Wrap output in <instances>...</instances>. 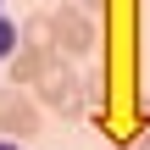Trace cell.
<instances>
[{
    "instance_id": "6da1fadb",
    "label": "cell",
    "mask_w": 150,
    "mask_h": 150,
    "mask_svg": "<svg viewBox=\"0 0 150 150\" xmlns=\"http://www.w3.org/2000/svg\"><path fill=\"white\" fill-rule=\"evenodd\" d=\"M33 100H39L45 111H56V117H78V111L89 106V89H83V78L56 56V61L45 67V78L33 83Z\"/></svg>"
},
{
    "instance_id": "7a4b0ae2",
    "label": "cell",
    "mask_w": 150,
    "mask_h": 150,
    "mask_svg": "<svg viewBox=\"0 0 150 150\" xmlns=\"http://www.w3.org/2000/svg\"><path fill=\"white\" fill-rule=\"evenodd\" d=\"M0 134H6V139H22V145L39 134V100H33L28 89L0 83Z\"/></svg>"
},
{
    "instance_id": "3957f363",
    "label": "cell",
    "mask_w": 150,
    "mask_h": 150,
    "mask_svg": "<svg viewBox=\"0 0 150 150\" xmlns=\"http://www.w3.org/2000/svg\"><path fill=\"white\" fill-rule=\"evenodd\" d=\"M50 28H56V56H89V50H95V22H89V11L61 6V11H50Z\"/></svg>"
},
{
    "instance_id": "277c9868",
    "label": "cell",
    "mask_w": 150,
    "mask_h": 150,
    "mask_svg": "<svg viewBox=\"0 0 150 150\" xmlns=\"http://www.w3.org/2000/svg\"><path fill=\"white\" fill-rule=\"evenodd\" d=\"M56 56H33V50H17L11 61H6V83L11 89H33L39 78H45V67H50Z\"/></svg>"
},
{
    "instance_id": "5b68a950",
    "label": "cell",
    "mask_w": 150,
    "mask_h": 150,
    "mask_svg": "<svg viewBox=\"0 0 150 150\" xmlns=\"http://www.w3.org/2000/svg\"><path fill=\"white\" fill-rule=\"evenodd\" d=\"M17 33H22V50H33V56H56V28H50V17H28Z\"/></svg>"
},
{
    "instance_id": "8992f818",
    "label": "cell",
    "mask_w": 150,
    "mask_h": 150,
    "mask_svg": "<svg viewBox=\"0 0 150 150\" xmlns=\"http://www.w3.org/2000/svg\"><path fill=\"white\" fill-rule=\"evenodd\" d=\"M17 50H22V33H17V22H11V17L0 11V67H6V61H11Z\"/></svg>"
},
{
    "instance_id": "52a82bcc",
    "label": "cell",
    "mask_w": 150,
    "mask_h": 150,
    "mask_svg": "<svg viewBox=\"0 0 150 150\" xmlns=\"http://www.w3.org/2000/svg\"><path fill=\"white\" fill-rule=\"evenodd\" d=\"M0 150H28V145H22V139H0Z\"/></svg>"
},
{
    "instance_id": "ba28073f",
    "label": "cell",
    "mask_w": 150,
    "mask_h": 150,
    "mask_svg": "<svg viewBox=\"0 0 150 150\" xmlns=\"http://www.w3.org/2000/svg\"><path fill=\"white\" fill-rule=\"evenodd\" d=\"M72 6H78V11H95V6H100V0H72Z\"/></svg>"
},
{
    "instance_id": "9c48e42d",
    "label": "cell",
    "mask_w": 150,
    "mask_h": 150,
    "mask_svg": "<svg viewBox=\"0 0 150 150\" xmlns=\"http://www.w3.org/2000/svg\"><path fill=\"white\" fill-rule=\"evenodd\" d=\"M134 150H150V128H145V134H139V145H134Z\"/></svg>"
}]
</instances>
